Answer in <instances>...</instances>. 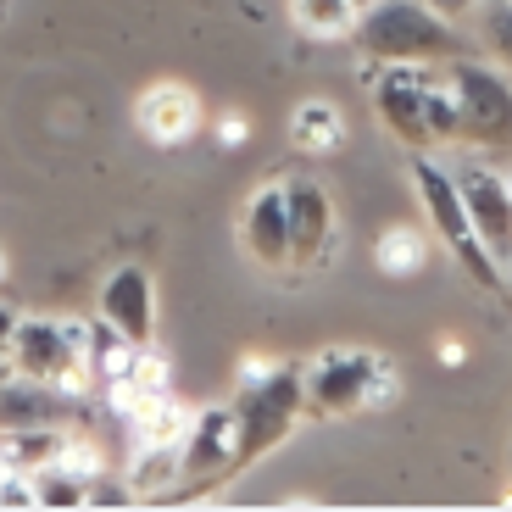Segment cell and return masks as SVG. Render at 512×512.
Masks as SVG:
<instances>
[{
	"mask_svg": "<svg viewBox=\"0 0 512 512\" xmlns=\"http://www.w3.org/2000/svg\"><path fill=\"white\" fill-rule=\"evenodd\" d=\"M234 462L229 479H240L245 468H256L262 457L290 440V429L307 412V384H301V368H284L273 357H251L240 362V390H234ZM223 479V485H229Z\"/></svg>",
	"mask_w": 512,
	"mask_h": 512,
	"instance_id": "cell-1",
	"label": "cell"
},
{
	"mask_svg": "<svg viewBox=\"0 0 512 512\" xmlns=\"http://www.w3.org/2000/svg\"><path fill=\"white\" fill-rule=\"evenodd\" d=\"M373 117L390 128V140L407 151H440L457 145V101L446 73L412 62H379L373 78Z\"/></svg>",
	"mask_w": 512,
	"mask_h": 512,
	"instance_id": "cell-2",
	"label": "cell"
},
{
	"mask_svg": "<svg viewBox=\"0 0 512 512\" xmlns=\"http://www.w3.org/2000/svg\"><path fill=\"white\" fill-rule=\"evenodd\" d=\"M351 39L373 62H412V67H446L468 51L451 17H440L429 0H373L357 12Z\"/></svg>",
	"mask_w": 512,
	"mask_h": 512,
	"instance_id": "cell-3",
	"label": "cell"
},
{
	"mask_svg": "<svg viewBox=\"0 0 512 512\" xmlns=\"http://www.w3.org/2000/svg\"><path fill=\"white\" fill-rule=\"evenodd\" d=\"M301 384H307V407L318 418H351L368 407H390L401 396V368L379 351L329 346L301 368Z\"/></svg>",
	"mask_w": 512,
	"mask_h": 512,
	"instance_id": "cell-4",
	"label": "cell"
},
{
	"mask_svg": "<svg viewBox=\"0 0 512 512\" xmlns=\"http://www.w3.org/2000/svg\"><path fill=\"white\" fill-rule=\"evenodd\" d=\"M446 84L457 101V145L474 151H512V73L490 56H451Z\"/></svg>",
	"mask_w": 512,
	"mask_h": 512,
	"instance_id": "cell-5",
	"label": "cell"
},
{
	"mask_svg": "<svg viewBox=\"0 0 512 512\" xmlns=\"http://www.w3.org/2000/svg\"><path fill=\"white\" fill-rule=\"evenodd\" d=\"M412 190H418L423 218H429L435 240L462 262V273H468L479 290H501V268L490 262L485 240L474 234V218H468V206H462V195H457V179H451L446 162H435V151H412Z\"/></svg>",
	"mask_w": 512,
	"mask_h": 512,
	"instance_id": "cell-6",
	"label": "cell"
},
{
	"mask_svg": "<svg viewBox=\"0 0 512 512\" xmlns=\"http://www.w3.org/2000/svg\"><path fill=\"white\" fill-rule=\"evenodd\" d=\"M84 346H90V323L84 318H23L17 312L6 357H12L17 379H39V384H56V390L78 396V390H90Z\"/></svg>",
	"mask_w": 512,
	"mask_h": 512,
	"instance_id": "cell-7",
	"label": "cell"
},
{
	"mask_svg": "<svg viewBox=\"0 0 512 512\" xmlns=\"http://www.w3.org/2000/svg\"><path fill=\"white\" fill-rule=\"evenodd\" d=\"M451 179H457V195L468 206V218H474V234L485 240L490 262L507 273V262H512V184H507V173L490 162H457Z\"/></svg>",
	"mask_w": 512,
	"mask_h": 512,
	"instance_id": "cell-8",
	"label": "cell"
},
{
	"mask_svg": "<svg viewBox=\"0 0 512 512\" xmlns=\"http://www.w3.org/2000/svg\"><path fill=\"white\" fill-rule=\"evenodd\" d=\"M290 190V268H329L334 256H340V206L334 195L323 190L318 179H295L284 184Z\"/></svg>",
	"mask_w": 512,
	"mask_h": 512,
	"instance_id": "cell-9",
	"label": "cell"
},
{
	"mask_svg": "<svg viewBox=\"0 0 512 512\" xmlns=\"http://www.w3.org/2000/svg\"><path fill=\"white\" fill-rule=\"evenodd\" d=\"M95 318L112 323L123 340H134V346H151L156 340V284L151 273L140 268V262H123V268H112L101 279V290H95Z\"/></svg>",
	"mask_w": 512,
	"mask_h": 512,
	"instance_id": "cell-10",
	"label": "cell"
},
{
	"mask_svg": "<svg viewBox=\"0 0 512 512\" xmlns=\"http://www.w3.org/2000/svg\"><path fill=\"white\" fill-rule=\"evenodd\" d=\"M240 251L268 273L295 262L290 256V190H284V179H268L262 190H251V201L240 212Z\"/></svg>",
	"mask_w": 512,
	"mask_h": 512,
	"instance_id": "cell-11",
	"label": "cell"
},
{
	"mask_svg": "<svg viewBox=\"0 0 512 512\" xmlns=\"http://www.w3.org/2000/svg\"><path fill=\"white\" fill-rule=\"evenodd\" d=\"M134 128H140L151 145H162V151L195 140V128H201V95H195L190 84H179V78H162V84L140 90V101H134Z\"/></svg>",
	"mask_w": 512,
	"mask_h": 512,
	"instance_id": "cell-12",
	"label": "cell"
},
{
	"mask_svg": "<svg viewBox=\"0 0 512 512\" xmlns=\"http://www.w3.org/2000/svg\"><path fill=\"white\" fill-rule=\"evenodd\" d=\"M184 457V479H206V485H223L234 462V407H201L190 418L179 440Z\"/></svg>",
	"mask_w": 512,
	"mask_h": 512,
	"instance_id": "cell-13",
	"label": "cell"
},
{
	"mask_svg": "<svg viewBox=\"0 0 512 512\" xmlns=\"http://www.w3.org/2000/svg\"><path fill=\"white\" fill-rule=\"evenodd\" d=\"M73 396L39 379H6L0 384V429H67Z\"/></svg>",
	"mask_w": 512,
	"mask_h": 512,
	"instance_id": "cell-14",
	"label": "cell"
},
{
	"mask_svg": "<svg viewBox=\"0 0 512 512\" xmlns=\"http://www.w3.org/2000/svg\"><path fill=\"white\" fill-rule=\"evenodd\" d=\"M340 140H346V117H340V106L323 101V95H312V101H301L290 112V145L307 156H329L340 151Z\"/></svg>",
	"mask_w": 512,
	"mask_h": 512,
	"instance_id": "cell-15",
	"label": "cell"
},
{
	"mask_svg": "<svg viewBox=\"0 0 512 512\" xmlns=\"http://www.w3.org/2000/svg\"><path fill=\"white\" fill-rule=\"evenodd\" d=\"M67 446V429H0V468L12 474H39L51 468Z\"/></svg>",
	"mask_w": 512,
	"mask_h": 512,
	"instance_id": "cell-16",
	"label": "cell"
},
{
	"mask_svg": "<svg viewBox=\"0 0 512 512\" xmlns=\"http://www.w3.org/2000/svg\"><path fill=\"white\" fill-rule=\"evenodd\" d=\"M373 268L384 279H412V273L429 268V234L412 229V223H396V229H384L373 240Z\"/></svg>",
	"mask_w": 512,
	"mask_h": 512,
	"instance_id": "cell-17",
	"label": "cell"
},
{
	"mask_svg": "<svg viewBox=\"0 0 512 512\" xmlns=\"http://www.w3.org/2000/svg\"><path fill=\"white\" fill-rule=\"evenodd\" d=\"M184 479V457H179V440H134V462H128L123 485L140 490H162V485H179Z\"/></svg>",
	"mask_w": 512,
	"mask_h": 512,
	"instance_id": "cell-18",
	"label": "cell"
},
{
	"mask_svg": "<svg viewBox=\"0 0 512 512\" xmlns=\"http://www.w3.org/2000/svg\"><path fill=\"white\" fill-rule=\"evenodd\" d=\"M290 23L307 39H351L357 6L351 0H290Z\"/></svg>",
	"mask_w": 512,
	"mask_h": 512,
	"instance_id": "cell-19",
	"label": "cell"
},
{
	"mask_svg": "<svg viewBox=\"0 0 512 512\" xmlns=\"http://www.w3.org/2000/svg\"><path fill=\"white\" fill-rule=\"evenodd\" d=\"M28 485H34V507H90V479H78L62 462L28 474Z\"/></svg>",
	"mask_w": 512,
	"mask_h": 512,
	"instance_id": "cell-20",
	"label": "cell"
},
{
	"mask_svg": "<svg viewBox=\"0 0 512 512\" xmlns=\"http://www.w3.org/2000/svg\"><path fill=\"white\" fill-rule=\"evenodd\" d=\"M479 39H485L490 62H496L501 73H512V0L485 6V17H479Z\"/></svg>",
	"mask_w": 512,
	"mask_h": 512,
	"instance_id": "cell-21",
	"label": "cell"
},
{
	"mask_svg": "<svg viewBox=\"0 0 512 512\" xmlns=\"http://www.w3.org/2000/svg\"><path fill=\"white\" fill-rule=\"evenodd\" d=\"M218 140H223V145H240V140H251V117H240V112H223V117H218Z\"/></svg>",
	"mask_w": 512,
	"mask_h": 512,
	"instance_id": "cell-22",
	"label": "cell"
},
{
	"mask_svg": "<svg viewBox=\"0 0 512 512\" xmlns=\"http://www.w3.org/2000/svg\"><path fill=\"white\" fill-rule=\"evenodd\" d=\"M429 6H435L440 17H451V23H457V17H468V12H479V6H485V0H429Z\"/></svg>",
	"mask_w": 512,
	"mask_h": 512,
	"instance_id": "cell-23",
	"label": "cell"
},
{
	"mask_svg": "<svg viewBox=\"0 0 512 512\" xmlns=\"http://www.w3.org/2000/svg\"><path fill=\"white\" fill-rule=\"evenodd\" d=\"M12 329H17V312L0 301V351H6V340H12Z\"/></svg>",
	"mask_w": 512,
	"mask_h": 512,
	"instance_id": "cell-24",
	"label": "cell"
},
{
	"mask_svg": "<svg viewBox=\"0 0 512 512\" xmlns=\"http://www.w3.org/2000/svg\"><path fill=\"white\" fill-rule=\"evenodd\" d=\"M440 362H446V368H457V362H462V340H440Z\"/></svg>",
	"mask_w": 512,
	"mask_h": 512,
	"instance_id": "cell-25",
	"label": "cell"
},
{
	"mask_svg": "<svg viewBox=\"0 0 512 512\" xmlns=\"http://www.w3.org/2000/svg\"><path fill=\"white\" fill-rule=\"evenodd\" d=\"M6 379H17V373H12V357L0 351V384H6Z\"/></svg>",
	"mask_w": 512,
	"mask_h": 512,
	"instance_id": "cell-26",
	"label": "cell"
},
{
	"mask_svg": "<svg viewBox=\"0 0 512 512\" xmlns=\"http://www.w3.org/2000/svg\"><path fill=\"white\" fill-rule=\"evenodd\" d=\"M501 295L512 301V262H507V273H501Z\"/></svg>",
	"mask_w": 512,
	"mask_h": 512,
	"instance_id": "cell-27",
	"label": "cell"
},
{
	"mask_svg": "<svg viewBox=\"0 0 512 512\" xmlns=\"http://www.w3.org/2000/svg\"><path fill=\"white\" fill-rule=\"evenodd\" d=\"M6 273H12V262H6V251H0V284H6Z\"/></svg>",
	"mask_w": 512,
	"mask_h": 512,
	"instance_id": "cell-28",
	"label": "cell"
},
{
	"mask_svg": "<svg viewBox=\"0 0 512 512\" xmlns=\"http://www.w3.org/2000/svg\"><path fill=\"white\" fill-rule=\"evenodd\" d=\"M351 6H357V12H362V6H373V0H351Z\"/></svg>",
	"mask_w": 512,
	"mask_h": 512,
	"instance_id": "cell-29",
	"label": "cell"
},
{
	"mask_svg": "<svg viewBox=\"0 0 512 512\" xmlns=\"http://www.w3.org/2000/svg\"><path fill=\"white\" fill-rule=\"evenodd\" d=\"M507 184H512V173H507Z\"/></svg>",
	"mask_w": 512,
	"mask_h": 512,
	"instance_id": "cell-30",
	"label": "cell"
}]
</instances>
